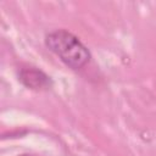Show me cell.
Listing matches in <instances>:
<instances>
[{
  "mask_svg": "<svg viewBox=\"0 0 156 156\" xmlns=\"http://www.w3.org/2000/svg\"><path fill=\"white\" fill-rule=\"evenodd\" d=\"M18 78L22 82L23 85L30 89H45L51 85L50 77L46 76L43 71L29 67V68H22L18 73Z\"/></svg>",
  "mask_w": 156,
  "mask_h": 156,
  "instance_id": "7a4b0ae2",
  "label": "cell"
},
{
  "mask_svg": "<svg viewBox=\"0 0 156 156\" xmlns=\"http://www.w3.org/2000/svg\"><path fill=\"white\" fill-rule=\"evenodd\" d=\"M45 45L72 69H80L90 60L87 46L74 34L65 29H56L46 34Z\"/></svg>",
  "mask_w": 156,
  "mask_h": 156,
  "instance_id": "6da1fadb",
  "label": "cell"
},
{
  "mask_svg": "<svg viewBox=\"0 0 156 156\" xmlns=\"http://www.w3.org/2000/svg\"><path fill=\"white\" fill-rule=\"evenodd\" d=\"M20 156H34V155H29V154H23V155H20Z\"/></svg>",
  "mask_w": 156,
  "mask_h": 156,
  "instance_id": "3957f363",
  "label": "cell"
}]
</instances>
